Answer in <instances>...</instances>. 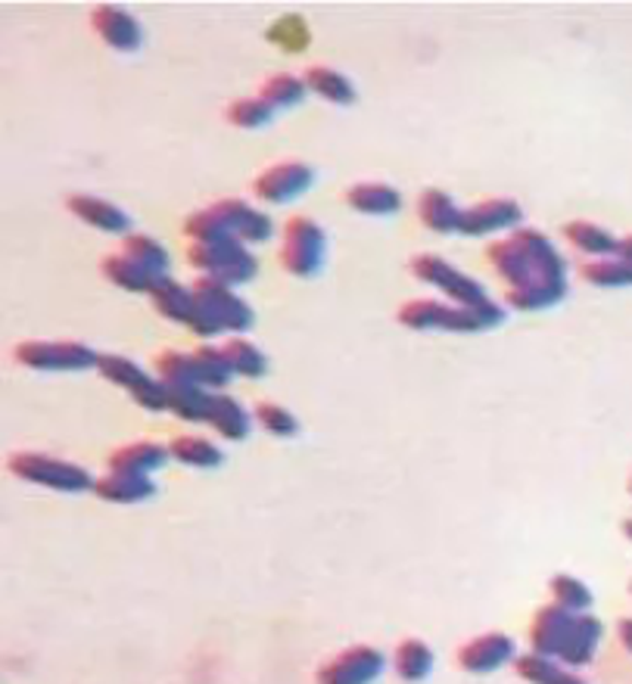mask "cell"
Wrapping results in <instances>:
<instances>
[{
    "mask_svg": "<svg viewBox=\"0 0 632 684\" xmlns=\"http://www.w3.org/2000/svg\"><path fill=\"white\" fill-rule=\"evenodd\" d=\"M487 259L508 283L505 303L514 311H542L567 296V264L536 227H520L511 237L492 240Z\"/></svg>",
    "mask_w": 632,
    "mask_h": 684,
    "instance_id": "1",
    "label": "cell"
},
{
    "mask_svg": "<svg viewBox=\"0 0 632 684\" xmlns=\"http://www.w3.org/2000/svg\"><path fill=\"white\" fill-rule=\"evenodd\" d=\"M10 473L20 476L25 483L44 485V488H54V492H66V495H75V492H87L94 488V476L72 461H62L54 455H42V451H16L10 455Z\"/></svg>",
    "mask_w": 632,
    "mask_h": 684,
    "instance_id": "2",
    "label": "cell"
},
{
    "mask_svg": "<svg viewBox=\"0 0 632 684\" xmlns=\"http://www.w3.org/2000/svg\"><path fill=\"white\" fill-rule=\"evenodd\" d=\"M187 259L194 268H200L206 278H219L225 283H246L256 278L259 262L249 256V249L244 240H227V243H212V246H200V243H190L187 249Z\"/></svg>",
    "mask_w": 632,
    "mask_h": 684,
    "instance_id": "3",
    "label": "cell"
},
{
    "mask_svg": "<svg viewBox=\"0 0 632 684\" xmlns=\"http://www.w3.org/2000/svg\"><path fill=\"white\" fill-rule=\"evenodd\" d=\"M97 370L113 386H122L143 411H168V389H165V382L153 380L138 362L122 358V355H97Z\"/></svg>",
    "mask_w": 632,
    "mask_h": 684,
    "instance_id": "4",
    "label": "cell"
},
{
    "mask_svg": "<svg viewBox=\"0 0 632 684\" xmlns=\"http://www.w3.org/2000/svg\"><path fill=\"white\" fill-rule=\"evenodd\" d=\"M321 262H325V231L306 215L286 219L281 264L296 278H312Z\"/></svg>",
    "mask_w": 632,
    "mask_h": 684,
    "instance_id": "5",
    "label": "cell"
},
{
    "mask_svg": "<svg viewBox=\"0 0 632 684\" xmlns=\"http://www.w3.org/2000/svg\"><path fill=\"white\" fill-rule=\"evenodd\" d=\"M384 665L387 660L377 647H347L315 672V684H374L381 679Z\"/></svg>",
    "mask_w": 632,
    "mask_h": 684,
    "instance_id": "6",
    "label": "cell"
},
{
    "mask_svg": "<svg viewBox=\"0 0 632 684\" xmlns=\"http://www.w3.org/2000/svg\"><path fill=\"white\" fill-rule=\"evenodd\" d=\"M408 268H411V274H414L418 281L430 283V286H440L455 305H477L487 299L483 286L473 281V278H468V274H461L458 268H452L443 256L421 252V256H414V259L408 262Z\"/></svg>",
    "mask_w": 632,
    "mask_h": 684,
    "instance_id": "7",
    "label": "cell"
},
{
    "mask_svg": "<svg viewBox=\"0 0 632 684\" xmlns=\"http://www.w3.org/2000/svg\"><path fill=\"white\" fill-rule=\"evenodd\" d=\"M16 362L32 370H84L97 367V352L84 342H20Z\"/></svg>",
    "mask_w": 632,
    "mask_h": 684,
    "instance_id": "8",
    "label": "cell"
},
{
    "mask_svg": "<svg viewBox=\"0 0 632 684\" xmlns=\"http://www.w3.org/2000/svg\"><path fill=\"white\" fill-rule=\"evenodd\" d=\"M312 181H315V172L308 168L306 162L286 160L262 168L253 181V193L262 202L281 205V202H290L293 197L306 193Z\"/></svg>",
    "mask_w": 632,
    "mask_h": 684,
    "instance_id": "9",
    "label": "cell"
},
{
    "mask_svg": "<svg viewBox=\"0 0 632 684\" xmlns=\"http://www.w3.org/2000/svg\"><path fill=\"white\" fill-rule=\"evenodd\" d=\"M194 296L219 318L222 330L231 333H244L253 327V308L231 290V283L219 281V278H200L194 283Z\"/></svg>",
    "mask_w": 632,
    "mask_h": 684,
    "instance_id": "10",
    "label": "cell"
},
{
    "mask_svg": "<svg viewBox=\"0 0 632 684\" xmlns=\"http://www.w3.org/2000/svg\"><path fill=\"white\" fill-rule=\"evenodd\" d=\"M517 660V647L505 632H487L458 647V665L470 675H490L495 669Z\"/></svg>",
    "mask_w": 632,
    "mask_h": 684,
    "instance_id": "11",
    "label": "cell"
},
{
    "mask_svg": "<svg viewBox=\"0 0 632 684\" xmlns=\"http://www.w3.org/2000/svg\"><path fill=\"white\" fill-rule=\"evenodd\" d=\"M524 219L520 205L508 197H499V200H483L470 209H461V227L458 234L465 237H483V234H495V231H505Z\"/></svg>",
    "mask_w": 632,
    "mask_h": 684,
    "instance_id": "12",
    "label": "cell"
},
{
    "mask_svg": "<svg viewBox=\"0 0 632 684\" xmlns=\"http://www.w3.org/2000/svg\"><path fill=\"white\" fill-rule=\"evenodd\" d=\"M91 25H94V32H97L113 50L131 54V50L141 47L143 40L141 22L134 20L131 13H125L122 7H116V3H101V7H94V10H91Z\"/></svg>",
    "mask_w": 632,
    "mask_h": 684,
    "instance_id": "13",
    "label": "cell"
},
{
    "mask_svg": "<svg viewBox=\"0 0 632 684\" xmlns=\"http://www.w3.org/2000/svg\"><path fill=\"white\" fill-rule=\"evenodd\" d=\"M601 635H605L601 620H595L592 613H573L571 628H567V638H564V647H561L558 660L564 665H571V669L589 665L595 650L601 645Z\"/></svg>",
    "mask_w": 632,
    "mask_h": 684,
    "instance_id": "14",
    "label": "cell"
},
{
    "mask_svg": "<svg viewBox=\"0 0 632 684\" xmlns=\"http://www.w3.org/2000/svg\"><path fill=\"white\" fill-rule=\"evenodd\" d=\"M219 212V219L227 224V231L244 243H266L274 234V222L266 212H256L244 200H222L212 205Z\"/></svg>",
    "mask_w": 632,
    "mask_h": 684,
    "instance_id": "15",
    "label": "cell"
},
{
    "mask_svg": "<svg viewBox=\"0 0 632 684\" xmlns=\"http://www.w3.org/2000/svg\"><path fill=\"white\" fill-rule=\"evenodd\" d=\"M573 613L561 610L558 604L542 606L536 610L530 625V647L532 653H542V657H551L558 660L561 647H564V638H567V628H571Z\"/></svg>",
    "mask_w": 632,
    "mask_h": 684,
    "instance_id": "16",
    "label": "cell"
},
{
    "mask_svg": "<svg viewBox=\"0 0 632 684\" xmlns=\"http://www.w3.org/2000/svg\"><path fill=\"white\" fill-rule=\"evenodd\" d=\"M69 212L75 219H82L84 224L97 227V231H106V234H125L128 231V215H125L119 205H113L109 200H101V197H87V193H75L66 200Z\"/></svg>",
    "mask_w": 632,
    "mask_h": 684,
    "instance_id": "17",
    "label": "cell"
},
{
    "mask_svg": "<svg viewBox=\"0 0 632 684\" xmlns=\"http://www.w3.org/2000/svg\"><path fill=\"white\" fill-rule=\"evenodd\" d=\"M168 448L160 443H131L116 448L109 455V473H134V476H150L153 470H160L168 461Z\"/></svg>",
    "mask_w": 632,
    "mask_h": 684,
    "instance_id": "18",
    "label": "cell"
},
{
    "mask_svg": "<svg viewBox=\"0 0 632 684\" xmlns=\"http://www.w3.org/2000/svg\"><path fill=\"white\" fill-rule=\"evenodd\" d=\"M94 495L109 504H141L156 495V485L150 476H134V473H109L94 483Z\"/></svg>",
    "mask_w": 632,
    "mask_h": 684,
    "instance_id": "19",
    "label": "cell"
},
{
    "mask_svg": "<svg viewBox=\"0 0 632 684\" xmlns=\"http://www.w3.org/2000/svg\"><path fill=\"white\" fill-rule=\"evenodd\" d=\"M347 202L362 215H393V212H399L402 197L396 187L384 181H362L349 187Z\"/></svg>",
    "mask_w": 632,
    "mask_h": 684,
    "instance_id": "20",
    "label": "cell"
},
{
    "mask_svg": "<svg viewBox=\"0 0 632 684\" xmlns=\"http://www.w3.org/2000/svg\"><path fill=\"white\" fill-rule=\"evenodd\" d=\"M209 426L219 433V436H225L231 443H241L249 436V414H246V408L234 396H227V392H215L212 396V408H209Z\"/></svg>",
    "mask_w": 632,
    "mask_h": 684,
    "instance_id": "21",
    "label": "cell"
},
{
    "mask_svg": "<svg viewBox=\"0 0 632 684\" xmlns=\"http://www.w3.org/2000/svg\"><path fill=\"white\" fill-rule=\"evenodd\" d=\"M418 219L436 234H455L461 227V209L443 190H424L418 197Z\"/></svg>",
    "mask_w": 632,
    "mask_h": 684,
    "instance_id": "22",
    "label": "cell"
},
{
    "mask_svg": "<svg viewBox=\"0 0 632 684\" xmlns=\"http://www.w3.org/2000/svg\"><path fill=\"white\" fill-rule=\"evenodd\" d=\"M168 389V411L175 417L187 423H206L209 421V408H212V396L197 382H178V386H165Z\"/></svg>",
    "mask_w": 632,
    "mask_h": 684,
    "instance_id": "23",
    "label": "cell"
},
{
    "mask_svg": "<svg viewBox=\"0 0 632 684\" xmlns=\"http://www.w3.org/2000/svg\"><path fill=\"white\" fill-rule=\"evenodd\" d=\"M101 268L103 274H106V281H113L116 286L128 290V293H153V286L160 281L153 271H147L143 264H138L134 259H128L125 252H119V256H106Z\"/></svg>",
    "mask_w": 632,
    "mask_h": 684,
    "instance_id": "24",
    "label": "cell"
},
{
    "mask_svg": "<svg viewBox=\"0 0 632 684\" xmlns=\"http://www.w3.org/2000/svg\"><path fill=\"white\" fill-rule=\"evenodd\" d=\"M150 296H153V305H156V311L163 315L165 321L178 323L190 321V311H194V290H187V286H182L178 281H172V278H160Z\"/></svg>",
    "mask_w": 632,
    "mask_h": 684,
    "instance_id": "25",
    "label": "cell"
},
{
    "mask_svg": "<svg viewBox=\"0 0 632 684\" xmlns=\"http://www.w3.org/2000/svg\"><path fill=\"white\" fill-rule=\"evenodd\" d=\"M303 81H306L308 91H315L318 97L337 103V106L355 103V87H352V81H349L347 75H340V72H333V69H327V66H308Z\"/></svg>",
    "mask_w": 632,
    "mask_h": 684,
    "instance_id": "26",
    "label": "cell"
},
{
    "mask_svg": "<svg viewBox=\"0 0 632 684\" xmlns=\"http://www.w3.org/2000/svg\"><path fill=\"white\" fill-rule=\"evenodd\" d=\"M168 455L184 467H197V470H212L225 461L222 458V448L215 443H209L203 436H178L168 445Z\"/></svg>",
    "mask_w": 632,
    "mask_h": 684,
    "instance_id": "27",
    "label": "cell"
},
{
    "mask_svg": "<svg viewBox=\"0 0 632 684\" xmlns=\"http://www.w3.org/2000/svg\"><path fill=\"white\" fill-rule=\"evenodd\" d=\"M393 665H396V675L402 682H424L430 675V669H433V650L424 641H418V638H408V641L396 647Z\"/></svg>",
    "mask_w": 632,
    "mask_h": 684,
    "instance_id": "28",
    "label": "cell"
},
{
    "mask_svg": "<svg viewBox=\"0 0 632 684\" xmlns=\"http://www.w3.org/2000/svg\"><path fill=\"white\" fill-rule=\"evenodd\" d=\"M564 237L583 249L586 256H598V259H608L611 252H617V237H613L608 227H598L592 222H571L564 224Z\"/></svg>",
    "mask_w": 632,
    "mask_h": 684,
    "instance_id": "29",
    "label": "cell"
},
{
    "mask_svg": "<svg viewBox=\"0 0 632 684\" xmlns=\"http://www.w3.org/2000/svg\"><path fill=\"white\" fill-rule=\"evenodd\" d=\"M194 364H197V382H200L203 389H209V392H219V389L227 386V380L234 377L225 352L215 349V345H200V349L194 352Z\"/></svg>",
    "mask_w": 632,
    "mask_h": 684,
    "instance_id": "30",
    "label": "cell"
},
{
    "mask_svg": "<svg viewBox=\"0 0 632 684\" xmlns=\"http://www.w3.org/2000/svg\"><path fill=\"white\" fill-rule=\"evenodd\" d=\"M122 252L128 259H134L143 264L147 271H153L156 278H165V268H168V252L160 240L147 237V234H125L122 237Z\"/></svg>",
    "mask_w": 632,
    "mask_h": 684,
    "instance_id": "31",
    "label": "cell"
},
{
    "mask_svg": "<svg viewBox=\"0 0 632 684\" xmlns=\"http://www.w3.org/2000/svg\"><path fill=\"white\" fill-rule=\"evenodd\" d=\"M184 234L200 246H212V243H227V240H241L227 231V224L219 219V212L209 205V209H200L194 212L187 222H184Z\"/></svg>",
    "mask_w": 632,
    "mask_h": 684,
    "instance_id": "32",
    "label": "cell"
},
{
    "mask_svg": "<svg viewBox=\"0 0 632 684\" xmlns=\"http://www.w3.org/2000/svg\"><path fill=\"white\" fill-rule=\"evenodd\" d=\"M551 598H554V604L561 606V610H567V613H589L592 606V591L589 585L583 582V579H576L571 573H558L554 579H551Z\"/></svg>",
    "mask_w": 632,
    "mask_h": 684,
    "instance_id": "33",
    "label": "cell"
},
{
    "mask_svg": "<svg viewBox=\"0 0 632 684\" xmlns=\"http://www.w3.org/2000/svg\"><path fill=\"white\" fill-rule=\"evenodd\" d=\"M222 352H225L231 370L241 374V377L259 380V377H266L268 374L266 355H262L249 340H227L225 345H222Z\"/></svg>",
    "mask_w": 632,
    "mask_h": 684,
    "instance_id": "34",
    "label": "cell"
},
{
    "mask_svg": "<svg viewBox=\"0 0 632 684\" xmlns=\"http://www.w3.org/2000/svg\"><path fill=\"white\" fill-rule=\"evenodd\" d=\"M306 81L296 79V75H271V79L262 81L259 87V97L271 106V109H286V106H296V103L306 97Z\"/></svg>",
    "mask_w": 632,
    "mask_h": 684,
    "instance_id": "35",
    "label": "cell"
},
{
    "mask_svg": "<svg viewBox=\"0 0 632 684\" xmlns=\"http://www.w3.org/2000/svg\"><path fill=\"white\" fill-rule=\"evenodd\" d=\"M443 315H446V303L436 299H411L399 308V323L408 330H440L443 327Z\"/></svg>",
    "mask_w": 632,
    "mask_h": 684,
    "instance_id": "36",
    "label": "cell"
},
{
    "mask_svg": "<svg viewBox=\"0 0 632 684\" xmlns=\"http://www.w3.org/2000/svg\"><path fill=\"white\" fill-rule=\"evenodd\" d=\"M580 274L592 283V286H632V264L620 262V259H595L580 268Z\"/></svg>",
    "mask_w": 632,
    "mask_h": 684,
    "instance_id": "37",
    "label": "cell"
},
{
    "mask_svg": "<svg viewBox=\"0 0 632 684\" xmlns=\"http://www.w3.org/2000/svg\"><path fill=\"white\" fill-rule=\"evenodd\" d=\"M225 116L234 128H246V131H253V128H262V125H268L271 116H274V109H271L262 97H241V101H234L231 106H227Z\"/></svg>",
    "mask_w": 632,
    "mask_h": 684,
    "instance_id": "38",
    "label": "cell"
},
{
    "mask_svg": "<svg viewBox=\"0 0 632 684\" xmlns=\"http://www.w3.org/2000/svg\"><path fill=\"white\" fill-rule=\"evenodd\" d=\"M156 370L165 386H178V382H197V364H194V352H175L168 349L156 358ZM200 386V382H197Z\"/></svg>",
    "mask_w": 632,
    "mask_h": 684,
    "instance_id": "39",
    "label": "cell"
},
{
    "mask_svg": "<svg viewBox=\"0 0 632 684\" xmlns=\"http://www.w3.org/2000/svg\"><path fill=\"white\" fill-rule=\"evenodd\" d=\"M511 665H514V672L527 684H554L561 679V672H564L558 665V660L542 657V653H524V657H517Z\"/></svg>",
    "mask_w": 632,
    "mask_h": 684,
    "instance_id": "40",
    "label": "cell"
},
{
    "mask_svg": "<svg viewBox=\"0 0 632 684\" xmlns=\"http://www.w3.org/2000/svg\"><path fill=\"white\" fill-rule=\"evenodd\" d=\"M256 421L262 423V429L271 433V436H281V439H290L300 433V421L286 411L284 404L274 402H259L256 404Z\"/></svg>",
    "mask_w": 632,
    "mask_h": 684,
    "instance_id": "41",
    "label": "cell"
},
{
    "mask_svg": "<svg viewBox=\"0 0 632 684\" xmlns=\"http://www.w3.org/2000/svg\"><path fill=\"white\" fill-rule=\"evenodd\" d=\"M268 38L274 40V44H281L284 50H293V54H296V50H306L308 47V28L300 16H286V20H281L278 25H271Z\"/></svg>",
    "mask_w": 632,
    "mask_h": 684,
    "instance_id": "42",
    "label": "cell"
},
{
    "mask_svg": "<svg viewBox=\"0 0 632 684\" xmlns=\"http://www.w3.org/2000/svg\"><path fill=\"white\" fill-rule=\"evenodd\" d=\"M187 327L197 333V337H215V333H222V323H219V318L206 308L197 296H194V311H190V321H187Z\"/></svg>",
    "mask_w": 632,
    "mask_h": 684,
    "instance_id": "43",
    "label": "cell"
},
{
    "mask_svg": "<svg viewBox=\"0 0 632 684\" xmlns=\"http://www.w3.org/2000/svg\"><path fill=\"white\" fill-rule=\"evenodd\" d=\"M617 635H620V645L632 653V620H620L617 623Z\"/></svg>",
    "mask_w": 632,
    "mask_h": 684,
    "instance_id": "44",
    "label": "cell"
},
{
    "mask_svg": "<svg viewBox=\"0 0 632 684\" xmlns=\"http://www.w3.org/2000/svg\"><path fill=\"white\" fill-rule=\"evenodd\" d=\"M617 259H620V262L632 264V234L617 243Z\"/></svg>",
    "mask_w": 632,
    "mask_h": 684,
    "instance_id": "45",
    "label": "cell"
},
{
    "mask_svg": "<svg viewBox=\"0 0 632 684\" xmlns=\"http://www.w3.org/2000/svg\"><path fill=\"white\" fill-rule=\"evenodd\" d=\"M554 684H589L586 682V679H580V675H573V672H567V669H564V672H561V679H558V682Z\"/></svg>",
    "mask_w": 632,
    "mask_h": 684,
    "instance_id": "46",
    "label": "cell"
},
{
    "mask_svg": "<svg viewBox=\"0 0 632 684\" xmlns=\"http://www.w3.org/2000/svg\"><path fill=\"white\" fill-rule=\"evenodd\" d=\"M623 535H627V539L632 542V520H627V523H623Z\"/></svg>",
    "mask_w": 632,
    "mask_h": 684,
    "instance_id": "47",
    "label": "cell"
},
{
    "mask_svg": "<svg viewBox=\"0 0 632 684\" xmlns=\"http://www.w3.org/2000/svg\"><path fill=\"white\" fill-rule=\"evenodd\" d=\"M630 495H632V476H630Z\"/></svg>",
    "mask_w": 632,
    "mask_h": 684,
    "instance_id": "48",
    "label": "cell"
},
{
    "mask_svg": "<svg viewBox=\"0 0 632 684\" xmlns=\"http://www.w3.org/2000/svg\"><path fill=\"white\" fill-rule=\"evenodd\" d=\"M630 594H632V582H630Z\"/></svg>",
    "mask_w": 632,
    "mask_h": 684,
    "instance_id": "49",
    "label": "cell"
}]
</instances>
